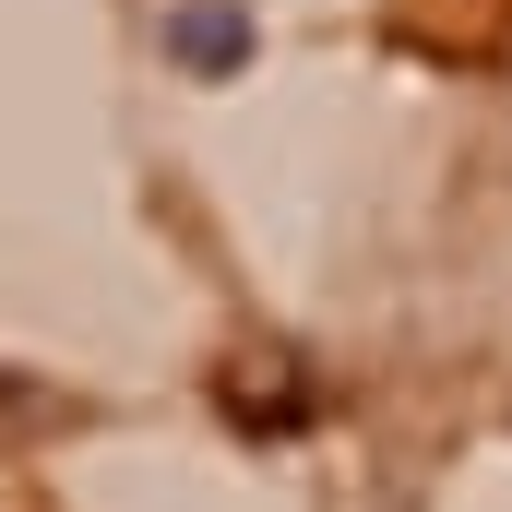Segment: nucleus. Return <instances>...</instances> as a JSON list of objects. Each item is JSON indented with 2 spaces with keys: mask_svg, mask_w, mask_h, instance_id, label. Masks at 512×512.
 <instances>
[{
  "mask_svg": "<svg viewBox=\"0 0 512 512\" xmlns=\"http://www.w3.org/2000/svg\"><path fill=\"white\" fill-rule=\"evenodd\" d=\"M167 60H179V72H239V60H251V12H239V0H191V12L167 24Z\"/></svg>",
  "mask_w": 512,
  "mask_h": 512,
  "instance_id": "f257e3e1",
  "label": "nucleus"
}]
</instances>
